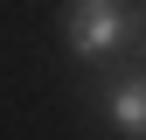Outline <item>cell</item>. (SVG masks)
I'll return each instance as SVG.
<instances>
[{"label": "cell", "instance_id": "1", "mask_svg": "<svg viewBox=\"0 0 146 140\" xmlns=\"http://www.w3.org/2000/svg\"><path fill=\"white\" fill-rule=\"evenodd\" d=\"M132 28H139L132 0H63V42L77 49L84 63L111 56V49H118Z\"/></svg>", "mask_w": 146, "mask_h": 140}, {"label": "cell", "instance_id": "2", "mask_svg": "<svg viewBox=\"0 0 146 140\" xmlns=\"http://www.w3.org/2000/svg\"><path fill=\"white\" fill-rule=\"evenodd\" d=\"M111 126L125 140H146V70H132V77L111 91Z\"/></svg>", "mask_w": 146, "mask_h": 140}]
</instances>
